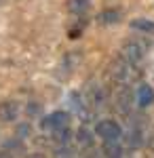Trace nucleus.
<instances>
[{"label":"nucleus","instance_id":"obj_1","mask_svg":"<svg viewBox=\"0 0 154 158\" xmlns=\"http://www.w3.org/2000/svg\"><path fill=\"white\" fill-rule=\"evenodd\" d=\"M112 78H114V82L120 85V86H131L133 82L139 80V70H137L135 63H131V61H127L125 57H120V59L112 65Z\"/></svg>","mask_w":154,"mask_h":158},{"label":"nucleus","instance_id":"obj_2","mask_svg":"<svg viewBox=\"0 0 154 158\" xmlns=\"http://www.w3.org/2000/svg\"><path fill=\"white\" fill-rule=\"evenodd\" d=\"M95 133L104 141H120L122 139V127L116 120H99L95 124Z\"/></svg>","mask_w":154,"mask_h":158},{"label":"nucleus","instance_id":"obj_3","mask_svg":"<svg viewBox=\"0 0 154 158\" xmlns=\"http://www.w3.org/2000/svg\"><path fill=\"white\" fill-rule=\"evenodd\" d=\"M120 57H125L127 61L135 63V65H139V63L143 61V57H146V47H143L142 42H137V40L125 42L122 49H120Z\"/></svg>","mask_w":154,"mask_h":158},{"label":"nucleus","instance_id":"obj_4","mask_svg":"<svg viewBox=\"0 0 154 158\" xmlns=\"http://www.w3.org/2000/svg\"><path fill=\"white\" fill-rule=\"evenodd\" d=\"M84 101L89 103L91 110H101L104 103H106V93L101 91V86L95 85V82H89L87 85V93H84Z\"/></svg>","mask_w":154,"mask_h":158},{"label":"nucleus","instance_id":"obj_5","mask_svg":"<svg viewBox=\"0 0 154 158\" xmlns=\"http://www.w3.org/2000/svg\"><path fill=\"white\" fill-rule=\"evenodd\" d=\"M42 127L47 131H57V129L68 127V112H53V114H49L42 120Z\"/></svg>","mask_w":154,"mask_h":158},{"label":"nucleus","instance_id":"obj_6","mask_svg":"<svg viewBox=\"0 0 154 158\" xmlns=\"http://www.w3.org/2000/svg\"><path fill=\"white\" fill-rule=\"evenodd\" d=\"M17 116H19V106H17V101H2V103H0V120L13 122V120H17Z\"/></svg>","mask_w":154,"mask_h":158},{"label":"nucleus","instance_id":"obj_7","mask_svg":"<svg viewBox=\"0 0 154 158\" xmlns=\"http://www.w3.org/2000/svg\"><path fill=\"white\" fill-rule=\"evenodd\" d=\"M76 141H78V148H83V150H91V148L95 146L93 135H91V131H89L87 127H83V129L76 133Z\"/></svg>","mask_w":154,"mask_h":158},{"label":"nucleus","instance_id":"obj_8","mask_svg":"<svg viewBox=\"0 0 154 158\" xmlns=\"http://www.w3.org/2000/svg\"><path fill=\"white\" fill-rule=\"evenodd\" d=\"M152 99H154V93H152V89H150L148 85H142L139 89H137V103H139L142 108L150 106Z\"/></svg>","mask_w":154,"mask_h":158},{"label":"nucleus","instance_id":"obj_9","mask_svg":"<svg viewBox=\"0 0 154 158\" xmlns=\"http://www.w3.org/2000/svg\"><path fill=\"white\" fill-rule=\"evenodd\" d=\"M97 21H99L101 25H112V23H118V21H120V11H114V9H110V11L99 13Z\"/></svg>","mask_w":154,"mask_h":158},{"label":"nucleus","instance_id":"obj_10","mask_svg":"<svg viewBox=\"0 0 154 158\" xmlns=\"http://www.w3.org/2000/svg\"><path fill=\"white\" fill-rule=\"evenodd\" d=\"M131 27L143 34H154V21L150 19H135V21H131Z\"/></svg>","mask_w":154,"mask_h":158},{"label":"nucleus","instance_id":"obj_11","mask_svg":"<svg viewBox=\"0 0 154 158\" xmlns=\"http://www.w3.org/2000/svg\"><path fill=\"white\" fill-rule=\"evenodd\" d=\"M91 9V0H70V13L74 15H84Z\"/></svg>","mask_w":154,"mask_h":158},{"label":"nucleus","instance_id":"obj_12","mask_svg":"<svg viewBox=\"0 0 154 158\" xmlns=\"http://www.w3.org/2000/svg\"><path fill=\"white\" fill-rule=\"evenodd\" d=\"M104 152L106 156H122V146L120 141H104Z\"/></svg>","mask_w":154,"mask_h":158},{"label":"nucleus","instance_id":"obj_13","mask_svg":"<svg viewBox=\"0 0 154 158\" xmlns=\"http://www.w3.org/2000/svg\"><path fill=\"white\" fill-rule=\"evenodd\" d=\"M127 146L129 148H139L142 146V131L139 129H133L127 133Z\"/></svg>","mask_w":154,"mask_h":158}]
</instances>
